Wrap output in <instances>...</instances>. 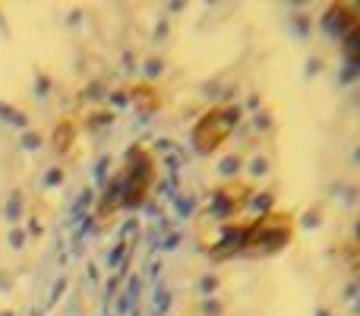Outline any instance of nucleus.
I'll return each instance as SVG.
<instances>
[{
	"label": "nucleus",
	"mask_w": 360,
	"mask_h": 316,
	"mask_svg": "<svg viewBox=\"0 0 360 316\" xmlns=\"http://www.w3.org/2000/svg\"><path fill=\"white\" fill-rule=\"evenodd\" d=\"M237 124V108H224V111H212L202 124L196 127V146L199 149H215L228 139L231 127Z\"/></svg>",
	"instance_id": "f257e3e1"
}]
</instances>
